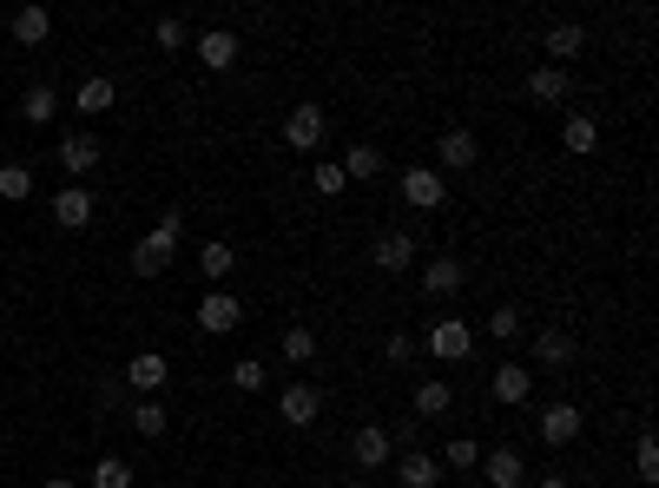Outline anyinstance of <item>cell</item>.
I'll list each match as a JSON object with an SVG mask.
<instances>
[{"mask_svg": "<svg viewBox=\"0 0 659 488\" xmlns=\"http://www.w3.org/2000/svg\"><path fill=\"white\" fill-rule=\"evenodd\" d=\"M396 192H402V205H416V211H442V198H449V185H442L436 166H402Z\"/></svg>", "mask_w": 659, "mask_h": 488, "instance_id": "cell-1", "label": "cell"}, {"mask_svg": "<svg viewBox=\"0 0 659 488\" xmlns=\"http://www.w3.org/2000/svg\"><path fill=\"white\" fill-rule=\"evenodd\" d=\"M323 139H330L323 106H290V113H284V145H290V152H303V158H310Z\"/></svg>", "mask_w": 659, "mask_h": 488, "instance_id": "cell-2", "label": "cell"}, {"mask_svg": "<svg viewBox=\"0 0 659 488\" xmlns=\"http://www.w3.org/2000/svg\"><path fill=\"white\" fill-rule=\"evenodd\" d=\"M244 323V304L231 297V291H211V297H198V331L205 337H231Z\"/></svg>", "mask_w": 659, "mask_h": 488, "instance_id": "cell-3", "label": "cell"}, {"mask_svg": "<svg viewBox=\"0 0 659 488\" xmlns=\"http://www.w3.org/2000/svg\"><path fill=\"white\" fill-rule=\"evenodd\" d=\"M429 350L442 357V363H468L475 357V331L462 317H436V331H429Z\"/></svg>", "mask_w": 659, "mask_h": 488, "instance_id": "cell-4", "label": "cell"}, {"mask_svg": "<svg viewBox=\"0 0 659 488\" xmlns=\"http://www.w3.org/2000/svg\"><path fill=\"white\" fill-rule=\"evenodd\" d=\"M165 376H172V363H165L158 350H139V357L119 370V383H126L132 396H158V389H165Z\"/></svg>", "mask_w": 659, "mask_h": 488, "instance_id": "cell-5", "label": "cell"}, {"mask_svg": "<svg viewBox=\"0 0 659 488\" xmlns=\"http://www.w3.org/2000/svg\"><path fill=\"white\" fill-rule=\"evenodd\" d=\"M396 455V442H389V429L383 423H357V436H350V462L370 475V468H383Z\"/></svg>", "mask_w": 659, "mask_h": 488, "instance_id": "cell-6", "label": "cell"}, {"mask_svg": "<svg viewBox=\"0 0 659 488\" xmlns=\"http://www.w3.org/2000/svg\"><path fill=\"white\" fill-rule=\"evenodd\" d=\"M172 252H179V237H165V231L152 224V231H139V244H132V271H139V278H158L165 265H172Z\"/></svg>", "mask_w": 659, "mask_h": 488, "instance_id": "cell-7", "label": "cell"}, {"mask_svg": "<svg viewBox=\"0 0 659 488\" xmlns=\"http://www.w3.org/2000/svg\"><path fill=\"white\" fill-rule=\"evenodd\" d=\"M370 265L376 271H409V265H416V237H409V231H376V244H370Z\"/></svg>", "mask_w": 659, "mask_h": 488, "instance_id": "cell-8", "label": "cell"}, {"mask_svg": "<svg viewBox=\"0 0 659 488\" xmlns=\"http://www.w3.org/2000/svg\"><path fill=\"white\" fill-rule=\"evenodd\" d=\"M60 166H66L73 185H87V172L100 166V139H93V132H66V139H60Z\"/></svg>", "mask_w": 659, "mask_h": 488, "instance_id": "cell-9", "label": "cell"}, {"mask_svg": "<svg viewBox=\"0 0 659 488\" xmlns=\"http://www.w3.org/2000/svg\"><path fill=\"white\" fill-rule=\"evenodd\" d=\"M581 429H587V416L573 410V402H547V410H541V442H547V449H567Z\"/></svg>", "mask_w": 659, "mask_h": 488, "instance_id": "cell-10", "label": "cell"}, {"mask_svg": "<svg viewBox=\"0 0 659 488\" xmlns=\"http://www.w3.org/2000/svg\"><path fill=\"white\" fill-rule=\"evenodd\" d=\"M277 416H284L290 429H310V423L323 416V396H316L310 383H284V396H277Z\"/></svg>", "mask_w": 659, "mask_h": 488, "instance_id": "cell-11", "label": "cell"}, {"mask_svg": "<svg viewBox=\"0 0 659 488\" xmlns=\"http://www.w3.org/2000/svg\"><path fill=\"white\" fill-rule=\"evenodd\" d=\"M53 224H60V231H87V224H93V192H87V185L53 192Z\"/></svg>", "mask_w": 659, "mask_h": 488, "instance_id": "cell-12", "label": "cell"}, {"mask_svg": "<svg viewBox=\"0 0 659 488\" xmlns=\"http://www.w3.org/2000/svg\"><path fill=\"white\" fill-rule=\"evenodd\" d=\"M198 66L205 73H231L237 66V34L231 27H205L198 34Z\"/></svg>", "mask_w": 659, "mask_h": 488, "instance_id": "cell-13", "label": "cell"}, {"mask_svg": "<svg viewBox=\"0 0 659 488\" xmlns=\"http://www.w3.org/2000/svg\"><path fill=\"white\" fill-rule=\"evenodd\" d=\"M436 158H442L449 172H468L475 158H481V139H475L468 126H455V132H442V139H436Z\"/></svg>", "mask_w": 659, "mask_h": 488, "instance_id": "cell-14", "label": "cell"}, {"mask_svg": "<svg viewBox=\"0 0 659 488\" xmlns=\"http://www.w3.org/2000/svg\"><path fill=\"white\" fill-rule=\"evenodd\" d=\"M113 100H119V87L106 73H87L79 79V93H73V113H87V119H100V113H113Z\"/></svg>", "mask_w": 659, "mask_h": 488, "instance_id": "cell-15", "label": "cell"}, {"mask_svg": "<svg viewBox=\"0 0 659 488\" xmlns=\"http://www.w3.org/2000/svg\"><path fill=\"white\" fill-rule=\"evenodd\" d=\"M462 284H468V265H462V258H429V265H423V291H429V297H455Z\"/></svg>", "mask_w": 659, "mask_h": 488, "instance_id": "cell-16", "label": "cell"}, {"mask_svg": "<svg viewBox=\"0 0 659 488\" xmlns=\"http://www.w3.org/2000/svg\"><path fill=\"white\" fill-rule=\"evenodd\" d=\"M481 475H488V488H521L528 481V468H521L515 449H481Z\"/></svg>", "mask_w": 659, "mask_h": 488, "instance_id": "cell-17", "label": "cell"}, {"mask_svg": "<svg viewBox=\"0 0 659 488\" xmlns=\"http://www.w3.org/2000/svg\"><path fill=\"white\" fill-rule=\"evenodd\" d=\"M528 396H534V370H521V363H502V370H494V402L521 410Z\"/></svg>", "mask_w": 659, "mask_h": 488, "instance_id": "cell-18", "label": "cell"}, {"mask_svg": "<svg viewBox=\"0 0 659 488\" xmlns=\"http://www.w3.org/2000/svg\"><path fill=\"white\" fill-rule=\"evenodd\" d=\"M534 363H541V370H567V363H573V337L560 331V323H547V331L534 337Z\"/></svg>", "mask_w": 659, "mask_h": 488, "instance_id": "cell-19", "label": "cell"}, {"mask_svg": "<svg viewBox=\"0 0 659 488\" xmlns=\"http://www.w3.org/2000/svg\"><path fill=\"white\" fill-rule=\"evenodd\" d=\"M528 100L567 106V66H534V73H528Z\"/></svg>", "mask_w": 659, "mask_h": 488, "instance_id": "cell-20", "label": "cell"}, {"mask_svg": "<svg viewBox=\"0 0 659 488\" xmlns=\"http://www.w3.org/2000/svg\"><path fill=\"white\" fill-rule=\"evenodd\" d=\"M337 166H344V179H383V172H389V158H383V145H350Z\"/></svg>", "mask_w": 659, "mask_h": 488, "instance_id": "cell-21", "label": "cell"}, {"mask_svg": "<svg viewBox=\"0 0 659 488\" xmlns=\"http://www.w3.org/2000/svg\"><path fill=\"white\" fill-rule=\"evenodd\" d=\"M600 145V126L587 119V113H567V126H560V152H573V158H587Z\"/></svg>", "mask_w": 659, "mask_h": 488, "instance_id": "cell-22", "label": "cell"}, {"mask_svg": "<svg viewBox=\"0 0 659 488\" xmlns=\"http://www.w3.org/2000/svg\"><path fill=\"white\" fill-rule=\"evenodd\" d=\"M449 410H455V389H449L442 376L416 383V416H423V423H436V416H449Z\"/></svg>", "mask_w": 659, "mask_h": 488, "instance_id": "cell-23", "label": "cell"}, {"mask_svg": "<svg viewBox=\"0 0 659 488\" xmlns=\"http://www.w3.org/2000/svg\"><path fill=\"white\" fill-rule=\"evenodd\" d=\"M587 47V27H573V21H560V27H547V66H567L573 53Z\"/></svg>", "mask_w": 659, "mask_h": 488, "instance_id": "cell-24", "label": "cell"}, {"mask_svg": "<svg viewBox=\"0 0 659 488\" xmlns=\"http://www.w3.org/2000/svg\"><path fill=\"white\" fill-rule=\"evenodd\" d=\"M47 34H53V14L40 8V0H27V8L14 14V40H21V47H40Z\"/></svg>", "mask_w": 659, "mask_h": 488, "instance_id": "cell-25", "label": "cell"}, {"mask_svg": "<svg viewBox=\"0 0 659 488\" xmlns=\"http://www.w3.org/2000/svg\"><path fill=\"white\" fill-rule=\"evenodd\" d=\"M21 119H27V126H53V119H60V93L47 87V79H40V87H27V100H21Z\"/></svg>", "mask_w": 659, "mask_h": 488, "instance_id": "cell-26", "label": "cell"}, {"mask_svg": "<svg viewBox=\"0 0 659 488\" xmlns=\"http://www.w3.org/2000/svg\"><path fill=\"white\" fill-rule=\"evenodd\" d=\"M198 271H205L211 284H224V278L237 271V252H231L224 237H211V244H198Z\"/></svg>", "mask_w": 659, "mask_h": 488, "instance_id": "cell-27", "label": "cell"}, {"mask_svg": "<svg viewBox=\"0 0 659 488\" xmlns=\"http://www.w3.org/2000/svg\"><path fill=\"white\" fill-rule=\"evenodd\" d=\"M132 429H139V436H165V429H172V416H165L158 396H139V402H132Z\"/></svg>", "mask_w": 659, "mask_h": 488, "instance_id": "cell-28", "label": "cell"}, {"mask_svg": "<svg viewBox=\"0 0 659 488\" xmlns=\"http://www.w3.org/2000/svg\"><path fill=\"white\" fill-rule=\"evenodd\" d=\"M436 481H442V462L436 455H416V449L402 455V488H436Z\"/></svg>", "mask_w": 659, "mask_h": 488, "instance_id": "cell-29", "label": "cell"}, {"mask_svg": "<svg viewBox=\"0 0 659 488\" xmlns=\"http://www.w3.org/2000/svg\"><path fill=\"white\" fill-rule=\"evenodd\" d=\"M152 40H158V53H185V47H192V27H185L179 14H165V21L152 27Z\"/></svg>", "mask_w": 659, "mask_h": 488, "instance_id": "cell-30", "label": "cell"}, {"mask_svg": "<svg viewBox=\"0 0 659 488\" xmlns=\"http://www.w3.org/2000/svg\"><path fill=\"white\" fill-rule=\"evenodd\" d=\"M264 383H271V370H264L258 357H237V363H231V389H244V396H258Z\"/></svg>", "mask_w": 659, "mask_h": 488, "instance_id": "cell-31", "label": "cell"}, {"mask_svg": "<svg viewBox=\"0 0 659 488\" xmlns=\"http://www.w3.org/2000/svg\"><path fill=\"white\" fill-rule=\"evenodd\" d=\"M93 488H132V462L126 455H100L93 462Z\"/></svg>", "mask_w": 659, "mask_h": 488, "instance_id": "cell-32", "label": "cell"}, {"mask_svg": "<svg viewBox=\"0 0 659 488\" xmlns=\"http://www.w3.org/2000/svg\"><path fill=\"white\" fill-rule=\"evenodd\" d=\"M521 331H528V310H521V304H502V310L488 317V337H502V344L521 337Z\"/></svg>", "mask_w": 659, "mask_h": 488, "instance_id": "cell-33", "label": "cell"}, {"mask_svg": "<svg viewBox=\"0 0 659 488\" xmlns=\"http://www.w3.org/2000/svg\"><path fill=\"white\" fill-rule=\"evenodd\" d=\"M316 357V331H310V323H290V331H284V363H310Z\"/></svg>", "mask_w": 659, "mask_h": 488, "instance_id": "cell-34", "label": "cell"}, {"mask_svg": "<svg viewBox=\"0 0 659 488\" xmlns=\"http://www.w3.org/2000/svg\"><path fill=\"white\" fill-rule=\"evenodd\" d=\"M442 462H449V468H462V475H468V468H481V442H475V436H468V429H462V436H455V442H449V449H442Z\"/></svg>", "mask_w": 659, "mask_h": 488, "instance_id": "cell-35", "label": "cell"}, {"mask_svg": "<svg viewBox=\"0 0 659 488\" xmlns=\"http://www.w3.org/2000/svg\"><path fill=\"white\" fill-rule=\"evenodd\" d=\"M0 198H8V205L34 198V172H27V166H0Z\"/></svg>", "mask_w": 659, "mask_h": 488, "instance_id": "cell-36", "label": "cell"}, {"mask_svg": "<svg viewBox=\"0 0 659 488\" xmlns=\"http://www.w3.org/2000/svg\"><path fill=\"white\" fill-rule=\"evenodd\" d=\"M633 468H639V481H659V442H652V436H639V449H633Z\"/></svg>", "mask_w": 659, "mask_h": 488, "instance_id": "cell-37", "label": "cell"}, {"mask_svg": "<svg viewBox=\"0 0 659 488\" xmlns=\"http://www.w3.org/2000/svg\"><path fill=\"white\" fill-rule=\"evenodd\" d=\"M310 185H316V192L330 198V192H344L350 179H344V166H337V158H330V166H316V172H310Z\"/></svg>", "mask_w": 659, "mask_h": 488, "instance_id": "cell-38", "label": "cell"}, {"mask_svg": "<svg viewBox=\"0 0 659 488\" xmlns=\"http://www.w3.org/2000/svg\"><path fill=\"white\" fill-rule=\"evenodd\" d=\"M126 396H132V389H126L119 376H106V383H100V410H126Z\"/></svg>", "mask_w": 659, "mask_h": 488, "instance_id": "cell-39", "label": "cell"}, {"mask_svg": "<svg viewBox=\"0 0 659 488\" xmlns=\"http://www.w3.org/2000/svg\"><path fill=\"white\" fill-rule=\"evenodd\" d=\"M152 224H158V231H165V237H185V211H179V205H165V211H158V218H152Z\"/></svg>", "mask_w": 659, "mask_h": 488, "instance_id": "cell-40", "label": "cell"}, {"mask_svg": "<svg viewBox=\"0 0 659 488\" xmlns=\"http://www.w3.org/2000/svg\"><path fill=\"white\" fill-rule=\"evenodd\" d=\"M383 350H389V363H409V357H416V337H409V331H396Z\"/></svg>", "mask_w": 659, "mask_h": 488, "instance_id": "cell-41", "label": "cell"}, {"mask_svg": "<svg viewBox=\"0 0 659 488\" xmlns=\"http://www.w3.org/2000/svg\"><path fill=\"white\" fill-rule=\"evenodd\" d=\"M534 488H573V481H567V475H541Z\"/></svg>", "mask_w": 659, "mask_h": 488, "instance_id": "cell-42", "label": "cell"}, {"mask_svg": "<svg viewBox=\"0 0 659 488\" xmlns=\"http://www.w3.org/2000/svg\"><path fill=\"white\" fill-rule=\"evenodd\" d=\"M40 488H73V475H47V481H40Z\"/></svg>", "mask_w": 659, "mask_h": 488, "instance_id": "cell-43", "label": "cell"}, {"mask_svg": "<svg viewBox=\"0 0 659 488\" xmlns=\"http://www.w3.org/2000/svg\"><path fill=\"white\" fill-rule=\"evenodd\" d=\"M344 488H370V481H344Z\"/></svg>", "mask_w": 659, "mask_h": 488, "instance_id": "cell-44", "label": "cell"}]
</instances>
